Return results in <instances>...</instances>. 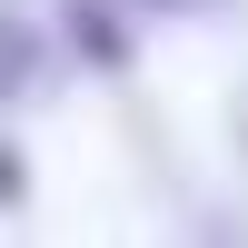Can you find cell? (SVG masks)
<instances>
[{"instance_id":"cell-1","label":"cell","mask_w":248,"mask_h":248,"mask_svg":"<svg viewBox=\"0 0 248 248\" xmlns=\"http://www.w3.org/2000/svg\"><path fill=\"white\" fill-rule=\"evenodd\" d=\"M40 90H50V30L0 0V109H20V99H40Z\"/></svg>"},{"instance_id":"cell-4","label":"cell","mask_w":248,"mask_h":248,"mask_svg":"<svg viewBox=\"0 0 248 248\" xmlns=\"http://www.w3.org/2000/svg\"><path fill=\"white\" fill-rule=\"evenodd\" d=\"M20 189H30V179H20V149L0 139V209H20Z\"/></svg>"},{"instance_id":"cell-2","label":"cell","mask_w":248,"mask_h":248,"mask_svg":"<svg viewBox=\"0 0 248 248\" xmlns=\"http://www.w3.org/2000/svg\"><path fill=\"white\" fill-rule=\"evenodd\" d=\"M60 40L90 70H129V10L119 0H60Z\"/></svg>"},{"instance_id":"cell-3","label":"cell","mask_w":248,"mask_h":248,"mask_svg":"<svg viewBox=\"0 0 248 248\" xmlns=\"http://www.w3.org/2000/svg\"><path fill=\"white\" fill-rule=\"evenodd\" d=\"M129 20H209V10H229V0H119Z\"/></svg>"}]
</instances>
